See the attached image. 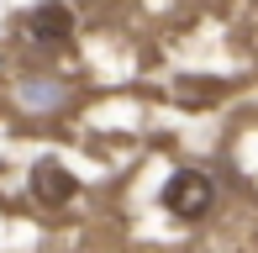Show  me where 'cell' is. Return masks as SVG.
Returning a JSON list of instances; mask_svg holds the SVG:
<instances>
[{"label":"cell","instance_id":"3957f363","mask_svg":"<svg viewBox=\"0 0 258 253\" xmlns=\"http://www.w3.org/2000/svg\"><path fill=\"white\" fill-rule=\"evenodd\" d=\"M27 190L37 206H48V211H58V206H69L79 195V179L63 169V158H37V164L27 169Z\"/></svg>","mask_w":258,"mask_h":253},{"label":"cell","instance_id":"7a4b0ae2","mask_svg":"<svg viewBox=\"0 0 258 253\" xmlns=\"http://www.w3.org/2000/svg\"><path fill=\"white\" fill-rule=\"evenodd\" d=\"M21 37L32 42V48H69L74 42V11L63 6V0H42V6H32L27 16H21Z\"/></svg>","mask_w":258,"mask_h":253},{"label":"cell","instance_id":"6da1fadb","mask_svg":"<svg viewBox=\"0 0 258 253\" xmlns=\"http://www.w3.org/2000/svg\"><path fill=\"white\" fill-rule=\"evenodd\" d=\"M158 201H163V211L179 216V222H201L211 206H216V179H211L206 169H174V174L163 179Z\"/></svg>","mask_w":258,"mask_h":253}]
</instances>
